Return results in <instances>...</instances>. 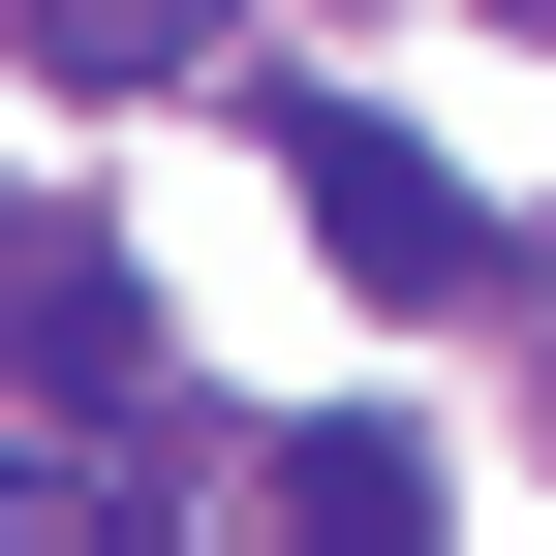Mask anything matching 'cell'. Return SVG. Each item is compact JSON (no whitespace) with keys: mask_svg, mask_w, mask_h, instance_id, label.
I'll use <instances>...</instances> for the list:
<instances>
[{"mask_svg":"<svg viewBox=\"0 0 556 556\" xmlns=\"http://www.w3.org/2000/svg\"><path fill=\"white\" fill-rule=\"evenodd\" d=\"M0 31H31V62H62V93H155V62H186V31H217V0H0Z\"/></svg>","mask_w":556,"mask_h":556,"instance_id":"3957f363","label":"cell"},{"mask_svg":"<svg viewBox=\"0 0 556 556\" xmlns=\"http://www.w3.org/2000/svg\"><path fill=\"white\" fill-rule=\"evenodd\" d=\"M278 155H309V248L371 278V309H495V217H464V186L402 155L371 93H278Z\"/></svg>","mask_w":556,"mask_h":556,"instance_id":"6da1fadb","label":"cell"},{"mask_svg":"<svg viewBox=\"0 0 556 556\" xmlns=\"http://www.w3.org/2000/svg\"><path fill=\"white\" fill-rule=\"evenodd\" d=\"M526 31H556V0H526Z\"/></svg>","mask_w":556,"mask_h":556,"instance_id":"277c9868","label":"cell"},{"mask_svg":"<svg viewBox=\"0 0 556 556\" xmlns=\"http://www.w3.org/2000/svg\"><path fill=\"white\" fill-rule=\"evenodd\" d=\"M278 526H340V556H402V526H433V433H278Z\"/></svg>","mask_w":556,"mask_h":556,"instance_id":"7a4b0ae2","label":"cell"}]
</instances>
